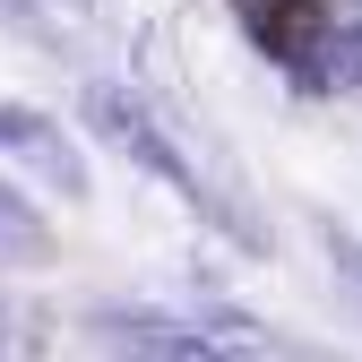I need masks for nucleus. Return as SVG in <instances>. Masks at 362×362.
<instances>
[{
    "label": "nucleus",
    "instance_id": "nucleus-1",
    "mask_svg": "<svg viewBox=\"0 0 362 362\" xmlns=\"http://www.w3.org/2000/svg\"><path fill=\"white\" fill-rule=\"evenodd\" d=\"M233 9H242V26H250L276 61H310L320 35H328V0H233Z\"/></svg>",
    "mask_w": 362,
    "mask_h": 362
}]
</instances>
